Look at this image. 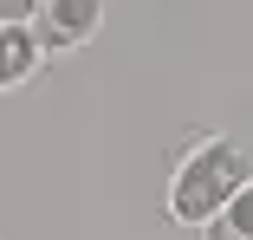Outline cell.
<instances>
[{"instance_id": "cell-2", "label": "cell", "mask_w": 253, "mask_h": 240, "mask_svg": "<svg viewBox=\"0 0 253 240\" xmlns=\"http://www.w3.org/2000/svg\"><path fill=\"white\" fill-rule=\"evenodd\" d=\"M97 26H104V0H39L33 39H39V52H45V59H59V52L91 45Z\"/></svg>"}, {"instance_id": "cell-4", "label": "cell", "mask_w": 253, "mask_h": 240, "mask_svg": "<svg viewBox=\"0 0 253 240\" xmlns=\"http://www.w3.org/2000/svg\"><path fill=\"white\" fill-rule=\"evenodd\" d=\"M201 240H253V182L240 188V195H234L208 227H201Z\"/></svg>"}, {"instance_id": "cell-3", "label": "cell", "mask_w": 253, "mask_h": 240, "mask_svg": "<svg viewBox=\"0 0 253 240\" xmlns=\"http://www.w3.org/2000/svg\"><path fill=\"white\" fill-rule=\"evenodd\" d=\"M39 65H45V52H39L33 26H0V91L33 84V78H39Z\"/></svg>"}, {"instance_id": "cell-5", "label": "cell", "mask_w": 253, "mask_h": 240, "mask_svg": "<svg viewBox=\"0 0 253 240\" xmlns=\"http://www.w3.org/2000/svg\"><path fill=\"white\" fill-rule=\"evenodd\" d=\"M39 20V0H0V26H33Z\"/></svg>"}, {"instance_id": "cell-1", "label": "cell", "mask_w": 253, "mask_h": 240, "mask_svg": "<svg viewBox=\"0 0 253 240\" xmlns=\"http://www.w3.org/2000/svg\"><path fill=\"white\" fill-rule=\"evenodd\" d=\"M247 182H253V150H247V143H240V136H201L195 150L169 169L163 208H169V221H182V227H208Z\"/></svg>"}]
</instances>
